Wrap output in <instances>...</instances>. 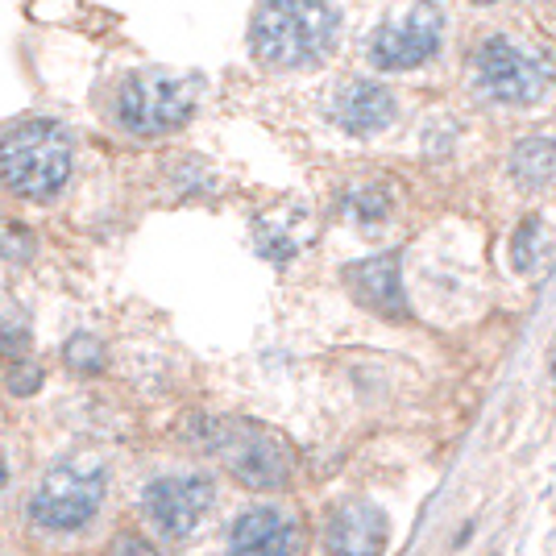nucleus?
I'll return each mask as SVG.
<instances>
[{"instance_id": "1", "label": "nucleus", "mask_w": 556, "mask_h": 556, "mask_svg": "<svg viewBox=\"0 0 556 556\" xmlns=\"http://www.w3.org/2000/svg\"><path fill=\"white\" fill-rule=\"evenodd\" d=\"M341 42V9L332 0H262L250 22V54L266 71L320 67Z\"/></svg>"}, {"instance_id": "2", "label": "nucleus", "mask_w": 556, "mask_h": 556, "mask_svg": "<svg viewBox=\"0 0 556 556\" xmlns=\"http://www.w3.org/2000/svg\"><path fill=\"white\" fill-rule=\"evenodd\" d=\"M204 75L195 71H170V67H129L116 75L109 116L125 138L159 141L187 129L204 100Z\"/></svg>"}, {"instance_id": "3", "label": "nucleus", "mask_w": 556, "mask_h": 556, "mask_svg": "<svg viewBox=\"0 0 556 556\" xmlns=\"http://www.w3.org/2000/svg\"><path fill=\"white\" fill-rule=\"evenodd\" d=\"M75 170V138L54 116H22L0 134V187L29 204H50Z\"/></svg>"}, {"instance_id": "4", "label": "nucleus", "mask_w": 556, "mask_h": 556, "mask_svg": "<svg viewBox=\"0 0 556 556\" xmlns=\"http://www.w3.org/2000/svg\"><path fill=\"white\" fill-rule=\"evenodd\" d=\"M187 437L200 444L208 457L229 469L241 486L250 490H278L291 482L295 453L278 432L229 416H195L187 424Z\"/></svg>"}, {"instance_id": "5", "label": "nucleus", "mask_w": 556, "mask_h": 556, "mask_svg": "<svg viewBox=\"0 0 556 556\" xmlns=\"http://www.w3.org/2000/svg\"><path fill=\"white\" fill-rule=\"evenodd\" d=\"M109 494V462L100 453H67L47 473L25 503V515L38 532L75 535L92 523Z\"/></svg>"}, {"instance_id": "6", "label": "nucleus", "mask_w": 556, "mask_h": 556, "mask_svg": "<svg viewBox=\"0 0 556 556\" xmlns=\"http://www.w3.org/2000/svg\"><path fill=\"white\" fill-rule=\"evenodd\" d=\"M469 84L490 104L519 109V104L544 100L548 84H553V71H548V63L540 54L515 47L503 34H494V38H486L482 47L473 50V59H469Z\"/></svg>"}, {"instance_id": "7", "label": "nucleus", "mask_w": 556, "mask_h": 556, "mask_svg": "<svg viewBox=\"0 0 556 556\" xmlns=\"http://www.w3.org/2000/svg\"><path fill=\"white\" fill-rule=\"evenodd\" d=\"M444 42V9L437 0H412L407 9L391 13L370 34V63L378 71H416L441 54Z\"/></svg>"}, {"instance_id": "8", "label": "nucleus", "mask_w": 556, "mask_h": 556, "mask_svg": "<svg viewBox=\"0 0 556 556\" xmlns=\"http://www.w3.org/2000/svg\"><path fill=\"white\" fill-rule=\"evenodd\" d=\"M141 510L163 540L187 544L191 535L204 532V523L216 510V478H208V473H159L141 490Z\"/></svg>"}, {"instance_id": "9", "label": "nucleus", "mask_w": 556, "mask_h": 556, "mask_svg": "<svg viewBox=\"0 0 556 556\" xmlns=\"http://www.w3.org/2000/svg\"><path fill=\"white\" fill-rule=\"evenodd\" d=\"M394 113H399V104H394L391 88L378 84V79H362V75L341 79L332 88V96H328V116H332V125L341 134H349V138H374V134H382L394 121Z\"/></svg>"}, {"instance_id": "10", "label": "nucleus", "mask_w": 556, "mask_h": 556, "mask_svg": "<svg viewBox=\"0 0 556 556\" xmlns=\"http://www.w3.org/2000/svg\"><path fill=\"white\" fill-rule=\"evenodd\" d=\"M300 523L282 507H245L229 528V556H295Z\"/></svg>"}, {"instance_id": "11", "label": "nucleus", "mask_w": 556, "mask_h": 556, "mask_svg": "<svg viewBox=\"0 0 556 556\" xmlns=\"http://www.w3.org/2000/svg\"><path fill=\"white\" fill-rule=\"evenodd\" d=\"M391 540V523L382 507L366 498H353L328 515L325 523V553L328 556H382Z\"/></svg>"}, {"instance_id": "12", "label": "nucleus", "mask_w": 556, "mask_h": 556, "mask_svg": "<svg viewBox=\"0 0 556 556\" xmlns=\"http://www.w3.org/2000/svg\"><path fill=\"white\" fill-rule=\"evenodd\" d=\"M345 287L366 312L382 316V320H403L407 316V295H403V275H399V257L394 254L353 262L345 270Z\"/></svg>"}, {"instance_id": "13", "label": "nucleus", "mask_w": 556, "mask_h": 556, "mask_svg": "<svg viewBox=\"0 0 556 556\" xmlns=\"http://www.w3.org/2000/svg\"><path fill=\"white\" fill-rule=\"evenodd\" d=\"M510 179L519 187H544L556 179V141L523 138L510 150Z\"/></svg>"}, {"instance_id": "14", "label": "nucleus", "mask_w": 556, "mask_h": 556, "mask_svg": "<svg viewBox=\"0 0 556 556\" xmlns=\"http://www.w3.org/2000/svg\"><path fill=\"white\" fill-rule=\"evenodd\" d=\"M254 245L266 262L287 266L291 257L300 254L303 241H300V232L291 229V220H287V216H257L254 220Z\"/></svg>"}, {"instance_id": "15", "label": "nucleus", "mask_w": 556, "mask_h": 556, "mask_svg": "<svg viewBox=\"0 0 556 556\" xmlns=\"http://www.w3.org/2000/svg\"><path fill=\"white\" fill-rule=\"evenodd\" d=\"M341 212L357 225H378L391 216V191L382 184H357L341 195Z\"/></svg>"}, {"instance_id": "16", "label": "nucleus", "mask_w": 556, "mask_h": 556, "mask_svg": "<svg viewBox=\"0 0 556 556\" xmlns=\"http://www.w3.org/2000/svg\"><path fill=\"white\" fill-rule=\"evenodd\" d=\"M63 362L71 374H104L109 366V349L92 332H75L67 345H63Z\"/></svg>"}, {"instance_id": "17", "label": "nucleus", "mask_w": 556, "mask_h": 556, "mask_svg": "<svg viewBox=\"0 0 556 556\" xmlns=\"http://www.w3.org/2000/svg\"><path fill=\"white\" fill-rule=\"evenodd\" d=\"M170 184L184 200H195V195H208L216 187V175L208 170V163L200 159H184V163H170Z\"/></svg>"}, {"instance_id": "18", "label": "nucleus", "mask_w": 556, "mask_h": 556, "mask_svg": "<svg viewBox=\"0 0 556 556\" xmlns=\"http://www.w3.org/2000/svg\"><path fill=\"white\" fill-rule=\"evenodd\" d=\"M38 254V237L25 229V225H0V257L22 266L29 257Z\"/></svg>"}, {"instance_id": "19", "label": "nucleus", "mask_w": 556, "mask_h": 556, "mask_svg": "<svg viewBox=\"0 0 556 556\" xmlns=\"http://www.w3.org/2000/svg\"><path fill=\"white\" fill-rule=\"evenodd\" d=\"M510 257H515V270H535V257H540V220L528 216L519 229H515V241H510Z\"/></svg>"}, {"instance_id": "20", "label": "nucleus", "mask_w": 556, "mask_h": 556, "mask_svg": "<svg viewBox=\"0 0 556 556\" xmlns=\"http://www.w3.org/2000/svg\"><path fill=\"white\" fill-rule=\"evenodd\" d=\"M25 349H29V320H25L22 312H4L0 316V353L22 357Z\"/></svg>"}, {"instance_id": "21", "label": "nucleus", "mask_w": 556, "mask_h": 556, "mask_svg": "<svg viewBox=\"0 0 556 556\" xmlns=\"http://www.w3.org/2000/svg\"><path fill=\"white\" fill-rule=\"evenodd\" d=\"M4 387H9V394H17V399H29V394L42 391V370H38L34 362L13 357V366L4 374Z\"/></svg>"}, {"instance_id": "22", "label": "nucleus", "mask_w": 556, "mask_h": 556, "mask_svg": "<svg viewBox=\"0 0 556 556\" xmlns=\"http://www.w3.org/2000/svg\"><path fill=\"white\" fill-rule=\"evenodd\" d=\"M113 556H163L159 548H150L146 540H138V535H121L113 544Z\"/></svg>"}, {"instance_id": "23", "label": "nucleus", "mask_w": 556, "mask_h": 556, "mask_svg": "<svg viewBox=\"0 0 556 556\" xmlns=\"http://www.w3.org/2000/svg\"><path fill=\"white\" fill-rule=\"evenodd\" d=\"M4 490H9V462H4V453H0V498H4Z\"/></svg>"}, {"instance_id": "24", "label": "nucleus", "mask_w": 556, "mask_h": 556, "mask_svg": "<svg viewBox=\"0 0 556 556\" xmlns=\"http://www.w3.org/2000/svg\"><path fill=\"white\" fill-rule=\"evenodd\" d=\"M469 4H494V0H469Z\"/></svg>"}, {"instance_id": "25", "label": "nucleus", "mask_w": 556, "mask_h": 556, "mask_svg": "<svg viewBox=\"0 0 556 556\" xmlns=\"http://www.w3.org/2000/svg\"><path fill=\"white\" fill-rule=\"evenodd\" d=\"M553 374H556V362H553Z\"/></svg>"}]
</instances>
